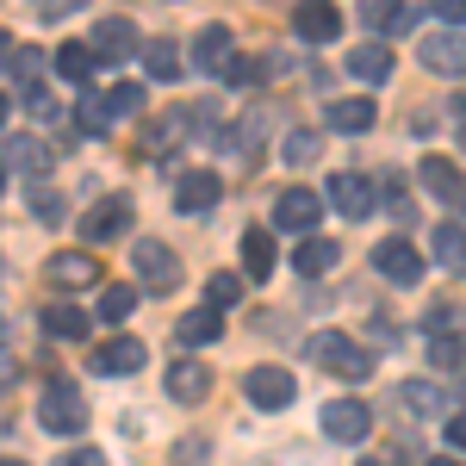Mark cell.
<instances>
[{
	"instance_id": "1",
	"label": "cell",
	"mask_w": 466,
	"mask_h": 466,
	"mask_svg": "<svg viewBox=\"0 0 466 466\" xmlns=\"http://www.w3.org/2000/svg\"><path fill=\"white\" fill-rule=\"evenodd\" d=\"M311 360L318 367H329V373H342V380H373V355L360 349L355 336H342V329H323V336H311Z\"/></svg>"
},
{
	"instance_id": "2",
	"label": "cell",
	"mask_w": 466,
	"mask_h": 466,
	"mask_svg": "<svg viewBox=\"0 0 466 466\" xmlns=\"http://www.w3.org/2000/svg\"><path fill=\"white\" fill-rule=\"evenodd\" d=\"M37 423L50 435H75L81 423H87V404H81V392H75L69 380H50L44 386V404H37Z\"/></svg>"
},
{
	"instance_id": "3",
	"label": "cell",
	"mask_w": 466,
	"mask_h": 466,
	"mask_svg": "<svg viewBox=\"0 0 466 466\" xmlns=\"http://www.w3.org/2000/svg\"><path fill=\"white\" fill-rule=\"evenodd\" d=\"M131 268H137V280H144L149 292H175L180 287V255L168 249V243H156V237H144V243L131 249Z\"/></svg>"
},
{
	"instance_id": "4",
	"label": "cell",
	"mask_w": 466,
	"mask_h": 466,
	"mask_svg": "<svg viewBox=\"0 0 466 466\" xmlns=\"http://www.w3.org/2000/svg\"><path fill=\"white\" fill-rule=\"evenodd\" d=\"M323 435H329V441H367V435H373V404H360V398H329V404H323Z\"/></svg>"
},
{
	"instance_id": "5",
	"label": "cell",
	"mask_w": 466,
	"mask_h": 466,
	"mask_svg": "<svg viewBox=\"0 0 466 466\" xmlns=\"http://www.w3.org/2000/svg\"><path fill=\"white\" fill-rule=\"evenodd\" d=\"M373 274H386L392 287H417L423 280V255H417V243H404V237H386L373 249Z\"/></svg>"
},
{
	"instance_id": "6",
	"label": "cell",
	"mask_w": 466,
	"mask_h": 466,
	"mask_svg": "<svg viewBox=\"0 0 466 466\" xmlns=\"http://www.w3.org/2000/svg\"><path fill=\"white\" fill-rule=\"evenodd\" d=\"M423 69L441 81H466V37L461 32H430L423 37Z\"/></svg>"
},
{
	"instance_id": "7",
	"label": "cell",
	"mask_w": 466,
	"mask_h": 466,
	"mask_svg": "<svg viewBox=\"0 0 466 466\" xmlns=\"http://www.w3.org/2000/svg\"><path fill=\"white\" fill-rule=\"evenodd\" d=\"M243 392H249V404H261V410H287L292 398H299V380H292L287 367H255L249 380H243Z\"/></svg>"
},
{
	"instance_id": "8",
	"label": "cell",
	"mask_w": 466,
	"mask_h": 466,
	"mask_svg": "<svg viewBox=\"0 0 466 466\" xmlns=\"http://www.w3.org/2000/svg\"><path fill=\"white\" fill-rule=\"evenodd\" d=\"M144 37H137V25L131 19H118V13H106L100 25H94V37H87V50H94V63H118V56H131Z\"/></svg>"
},
{
	"instance_id": "9",
	"label": "cell",
	"mask_w": 466,
	"mask_h": 466,
	"mask_svg": "<svg viewBox=\"0 0 466 466\" xmlns=\"http://www.w3.org/2000/svg\"><path fill=\"white\" fill-rule=\"evenodd\" d=\"M318 212H323V199L311 193V187H287V193L274 199V224H280V230H292V237H311Z\"/></svg>"
},
{
	"instance_id": "10",
	"label": "cell",
	"mask_w": 466,
	"mask_h": 466,
	"mask_svg": "<svg viewBox=\"0 0 466 466\" xmlns=\"http://www.w3.org/2000/svg\"><path fill=\"white\" fill-rule=\"evenodd\" d=\"M224 199V180L212 175V168H187V175L175 180V206L180 212H193V218H206Z\"/></svg>"
},
{
	"instance_id": "11",
	"label": "cell",
	"mask_w": 466,
	"mask_h": 466,
	"mask_svg": "<svg viewBox=\"0 0 466 466\" xmlns=\"http://www.w3.org/2000/svg\"><path fill=\"white\" fill-rule=\"evenodd\" d=\"M125 224H131V199L112 193V199H100L94 212L81 218V237H87V243H112V237H125Z\"/></svg>"
},
{
	"instance_id": "12",
	"label": "cell",
	"mask_w": 466,
	"mask_h": 466,
	"mask_svg": "<svg viewBox=\"0 0 466 466\" xmlns=\"http://www.w3.org/2000/svg\"><path fill=\"white\" fill-rule=\"evenodd\" d=\"M237 63V44H230V25H206L193 37V69L199 75H224Z\"/></svg>"
},
{
	"instance_id": "13",
	"label": "cell",
	"mask_w": 466,
	"mask_h": 466,
	"mask_svg": "<svg viewBox=\"0 0 466 466\" xmlns=\"http://www.w3.org/2000/svg\"><path fill=\"white\" fill-rule=\"evenodd\" d=\"M423 187H430L441 206H461L466 212V175L448 162V156H423Z\"/></svg>"
},
{
	"instance_id": "14",
	"label": "cell",
	"mask_w": 466,
	"mask_h": 466,
	"mask_svg": "<svg viewBox=\"0 0 466 466\" xmlns=\"http://www.w3.org/2000/svg\"><path fill=\"white\" fill-rule=\"evenodd\" d=\"M218 336H224V311H212V305L180 311V323H175V342H180V349H206V342H218Z\"/></svg>"
},
{
	"instance_id": "15",
	"label": "cell",
	"mask_w": 466,
	"mask_h": 466,
	"mask_svg": "<svg viewBox=\"0 0 466 466\" xmlns=\"http://www.w3.org/2000/svg\"><path fill=\"white\" fill-rule=\"evenodd\" d=\"M329 206L342 218H367L373 212V180L367 175H329Z\"/></svg>"
},
{
	"instance_id": "16",
	"label": "cell",
	"mask_w": 466,
	"mask_h": 466,
	"mask_svg": "<svg viewBox=\"0 0 466 466\" xmlns=\"http://www.w3.org/2000/svg\"><path fill=\"white\" fill-rule=\"evenodd\" d=\"M292 32L305 44H336L342 37V13L336 6H292Z\"/></svg>"
},
{
	"instance_id": "17",
	"label": "cell",
	"mask_w": 466,
	"mask_h": 466,
	"mask_svg": "<svg viewBox=\"0 0 466 466\" xmlns=\"http://www.w3.org/2000/svg\"><path fill=\"white\" fill-rule=\"evenodd\" d=\"M360 25L380 32V44H386V32H410L417 25V6H404V0H367L360 6Z\"/></svg>"
},
{
	"instance_id": "18",
	"label": "cell",
	"mask_w": 466,
	"mask_h": 466,
	"mask_svg": "<svg viewBox=\"0 0 466 466\" xmlns=\"http://www.w3.org/2000/svg\"><path fill=\"white\" fill-rule=\"evenodd\" d=\"M144 360H149V349L137 342V336H112L106 349L94 355V373H112V380H118V373H137Z\"/></svg>"
},
{
	"instance_id": "19",
	"label": "cell",
	"mask_w": 466,
	"mask_h": 466,
	"mask_svg": "<svg viewBox=\"0 0 466 466\" xmlns=\"http://www.w3.org/2000/svg\"><path fill=\"white\" fill-rule=\"evenodd\" d=\"M50 287H94L100 280V261L94 255H81V249H69V255H50Z\"/></svg>"
},
{
	"instance_id": "20",
	"label": "cell",
	"mask_w": 466,
	"mask_h": 466,
	"mask_svg": "<svg viewBox=\"0 0 466 466\" xmlns=\"http://www.w3.org/2000/svg\"><path fill=\"white\" fill-rule=\"evenodd\" d=\"M373 118H380V106H373L367 94L329 100V131H349V137H360V131H373Z\"/></svg>"
},
{
	"instance_id": "21",
	"label": "cell",
	"mask_w": 466,
	"mask_h": 466,
	"mask_svg": "<svg viewBox=\"0 0 466 466\" xmlns=\"http://www.w3.org/2000/svg\"><path fill=\"white\" fill-rule=\"evenodd\" d=\"M430 255L448 268V274H466V230L461 224H435L430 230Z\"/></svg>"
},
{
	"instance_id": "22",
	"label": "cell",
	"mask_w": 466,
	"mask_h": 466,
	"mask_svg": "<svg viewBox=\"0 0 466 466\" xmlns=\"http://www.w3.org/2000/svg\"><path fill=\"white\" fill-rule=\"evenodd\" d=\"M168 392H175L180 404H199V398L212 392V373H206L199 360H175V367H168Z\"/></svg>"
},
{
	"instance_id": "23",
	"label": "cell",
	"mask_w": 466,
	"mask_h": 466,
	"mask_svg": "<svg viewBox=\"0 0 466 466\" xmlns=\"http://www.w3.org/2000/svg\"><path fill=\"white\" fill-rule=\"evenodd\" d=\"M336 243H323V237H305V243H299V249H292V268H299V274H305V280H318V274H329V268H336Z\"/></svg>"
},
{
	"instance_id": "24",
	"label": "cell",
	"mask_w": 466,
	"mask_h": 466,
	"mask_svg": "<svg viewBox=\"0 0 466 466\" xmlns=\"http://www.w3.org/2000/svg\"><path fill=\"white\" fill-rule=\"evenodd\" d=\"M44 329H50V336H69V342H87L94 318H87L81 305H44Z\"/></svg>"
},
{
	"instance_id": "25",
	"label": "cell",
	"mask_w": 466,
	"mask_h": 466,
	"mask_svg": "<svg viewBox=\"0 0 466 466\" xmlns=\"http://www.w3.org/2000/svg\"><path fill=\"white\" fill-rule=\"evenodd\" d=\"M349 75H355V81H386V75H392V50H386V44L349 50Z\"/></svg>"
},
{
	"instance_id": "26",
	"label": "cell",
	"mask_w": 466,
	"mask_h": 466,
	"mask_svg": "<svg viewBox=\"0 0 466 466\" xmlns=\"http://www.w3.org/2000/svg\"><path fill=\"white\" fill-rule=\"evenodd\" d=\"M243 274L249 280H268L274 274V237L268 230H243Z\"/></svg>"
},
{
	"instance_id": "27",
	"label": "cell",
	"mask_w": 466,
	"mask_h": 466,
	"mask_svg": "<svg viewBox=\"0 0 466 466\" xmlns=\"http://www.w3.org/2000/svg\"><path fill=\"white\" fill-rule=\"evenodd\" d=\"M6 162H13V168H25V180L50 175V144H37V137H13V144H6Z\"/></svg>"
},
{
	"instance_id": "28",
	"label": "cell",
	"mask_w": 466,
	"mask_h": 466,
	"mask_svg": "<svg viewBox=\"0 0 466 466\" xmlns=\"http://www.w3.org/2000/svg\"><path fill=\"white\" fill-rule=\"evenodd\" d=\"M56 75H63V81H75V87H87V75H94V50H87L81 37H75V44H63V50H56Z\"/></svg>"
},
{
	"instance_id": "29",
	"label": "cell",
	"mask_w": 466,
	"mask_h": 466,
	"mask_svg": "<svg viewBox=\"0 0 466 466\" xmlns=\"http://www.w3.org/2000/svg\"><path fill=\"white\" fill-rule=\"evenodd\" d=\"M144 69H149V81H175L180 75V50L168 44V37H149L144 44Z\"/></svg>"
},
{
	"instance_id": "30",
	"label": "cell",
	"mask_w": 466,
	"mask_h": 466,
	"mask_svg": "<svg viewBox=\"0 0 466 466\" xmlns=\"http://www.w3.org/2000/svg\"><path fill=\"white\" fill-rule=\"evenodd\" d=\"M149 106V94H144V81H118L106 94V118H137V112Z\"/></svg>"
},
{
	"instance_id": "31",
	"label": "cell",
	"mask_w": 466,
	"mask_h": 466,
	"mask_svg": "<svg viewBox=\"0 0 466 466\" xmlns=\"http://www.w3.org/2000/svg\"><path fill=\"white\" fill-rule=\"evenodd\" d=\"M398 404H404L410 417H441V404H448V398L435 392V386H423V380H410V386H398Z\"/></svg>"
},
{
	"instance_id": "32",
	"label": "cell",
	"mask_w": 466,
	"mask_h": 466,
	"mask_svg": "<svg viewBox=\"0 0 466 466\" xmlns=\"http://www.w3.org/2000/svg\"><path fill=\"white\" fill-rule=\"evenodd\" d=\"M106 100H100V94H81V100H75V131H81V137H106Z\"/></svg>"
},
{
	"instance_id": "33",
	"label": "cell",
	"mask_w": 466,
	"mask_h": 466,
	"mask_svg": "<svg viewBox=\"0 0 466 466\" xmlns=\"http://www.w3.org/2000/svg\"><path fill=\"white\" fill-rule=\"evenodd\" d=\"M323 137L318 131H287V144H280V162H292V168H305V162H318Z\"/></svg>"
},
{
	"instance_id": "34",
	"label": "cell",
	"mask_w": 466,
	"mask_h": 466,
	"mask_svg": "<svg viewBox=\"0 0 466 466\" xmlns=\"http://www.w3.org/2000/svg\"><path fill=\"white\" fill-rule=\"evenodd\" d=\"M25 199H32L37 224H63V218H69V206H63V193H56V187H25Z\"/></svg>"
},
{
	"instance_id": "35",
	"label": "cell",
	"mask_w": 466,
	"mask_h": 466,
	"mask_svg": "<svg viewBox=\"0 0 466 466\" xmlns=\"http://www.w3.org/2000/svg\"><path fill=\"white\" fill-rule=\"evenodd\" d=\"M131 311H137V287H106L100 292V318L106 323H125Z\"/></svg>"
},
{
	"instance_id": "36",
	"label": "cell",
	"mask_w": 466,
	"mask_h": 466,
	"mask_svg": "<svg viewBox=\"0 0 466 466\" xmlns=\"http://www.w3.org/2000/svg\"><path fill=\"white\" fill-rule=\"evenodd\" d=\"M261 137H268V112L255 106L249 118H243V125H237V137H230V144L243 149V156H255V149H261Z\"/></svg>"
},
{
	"instance_id": "37",
	"label": "cell",
	"mask_w": 466,
	"mask_h": 466,
	"mask_svg": "<svg viewBox=\"0 0 466 466\" xmlns=\"http://www.w3.org/2000/svg\"><path fill=\"white\" fill-rule=\"evenodd\" d=\"M206 299H212V311L243 305V280H237V274H212V280H206Z\"/></svg>"
},
{
	"instance_id": "38",
	"label": "cell",
	"mask_w": 466,
	"mask_h": 466,
	"mask_svg": "<svg viewBox=\"0 0 466 466\" xmlns=\"http://www.w3.org/2000/svg\"><path fill=\"white\" fill-rule=\"evenodd\" d=\"M6 69H13V81H19L25 94H32V81H37V69H44V56H37V50H13V56H6Z\"/></svg>"
},
{
	"instance_id": "39",
	"label": "cell",
	"mask_w": 466,
	"mask_h": 466,
	"mask_svg": "<svg viewBox=\"0 0 466 466\" xmlns=\"http://www.w3.org/2000/svg\"><path fill=\"white\" fill-rule=\"evenodd\" d=\"M380 187H386V212H392L398 224H410V212H417V206L404 199V180H398V175H380Z\"/></svg>"
},
{
	"instance_id": "40",
	"label": "cell",
	"mask_w": 466,
	"mask_h": 466,
	"mask_svg": "<svg viewBox=\"0 0 466 466\" xmlns=\"http://www.w3.org/2000/svg\"><path fill=\"white\" fill-rule=\"evenodd\" d=\"M430 360H435V367H461L466 342H461V336H430Z\"/></svg>"
},
{
	"instance_id": "41",
	"label": "cell",
	"mask_w": 466,
	"mask_h": 466,
	"mask_svg": "<svg viewBox=\"0 0 466 466\" xmlns=\"http://www.w3.org/2000/svg\"><path fill=\"white\" fill-rule=\"evenodd\" d=\"M430 13L441 19V25H448V32H454V25H466V0H435Z\"/></svg>"
},
{
	"instance_id": "42",
	"label": "cell",
	"mask_w": 466,
	"mask_h": 466,
	"mask_svg": "<svg viewBox=\"0 0 466 466\" xmlns=\"http://www.w3.org/2000/svg\"><path fill=\"white\" fill-rule=\"evenodd\" d=\"M430 329H435V336H454V329H461V311H454V305H435V311H430Z\"/></svg>"
},
{
	"instance_id": "43",
	"label": "cell",
	"mask_w": 466,
	"mask_h": 466,
	"mask_svg": "<svg viewBox=\"0 0 466 466\" xmlns=\"http://www.w3.org/2000/svg\"><path fill=\"white\" fill-rule=\"evenodd\" d=\"M25 112H32V118H56V100H50L44 87H32V94H25Z\"/></svg>"
},
{
	"instance_id": "44",
	"label": "cell",
	"mask_w": 466,
	"mask_h": 466,
	"mask_svg": "<svg viewBox=\"0 0 466 466\" xmlns=\"http://www.w3.org/2000/svg\"><path fill=\"white\" fill-rule=\"evenodd\" d=\"M63 466H106V454L100 448H75V454H63Z\"/></svg>"
},
{
	"instance_id": "45",
	"label": "cell",
	"mask_w": 466,
	"mask_h": 466,
	"mask_svg": "<svg viewBox=\"0 0 466 466\" xmlns=\"http://www.w3.org/2000/svg\"><path fill=\"white\" fill-rule=\"evenodd\" d=\"M448 448H466V410H461V417H448Z\"/></svg>"
},
{
	"instance_id": "46",
	"label": "cell",
	"mask_w": 466,
	"mask_h": 466,
	"mask_svg": "<svg viewBox=\"0 0 466 466\" xmlns=\"http://www.w3.org/2000/svg\"><path fill=\"white\" fill-rule=\"evenodd\" d=\"M454 125H461V144H466V94L454 100Z\"/></svg>"
},
{
	"instance_id": "47",
	"label": "cell",
	"mask_w": 466,
	"mask_h": 466,
	"mask_svg": "<svg viewBox=\"0 0 466 466\" xmlns=\"http://www.w3.org/2000/svg\"><path fill=\"white\" fill-rule=\"evenodd\" d=\"M6 386H13V360L0 355V392H6Z\"/></svg>"
},
{
	"instance_id": "48",
	"label": "cell",
	"mask_w": 466,
	"mask_h": 466,
	"mask_svg": "<svg viewBox=\"0 0 466 466\" xmlns=\"http://www.w3.org/2000/svg\"><path fill=\"white\" fill-rule=\"evenodd\" d=\"M6 56H13V37H6V32H0V63H6Z\"/></svg>"
},
{
	"instance_id": "49",
	"label": "cell",
	"mask_w": 466,
	"mask_h": 466,
	"mask_svg": "<svg viewBox=\"0 0 466 466\" xmlns=\"http://www.w3.org/2000/svg\"><path fill=\"white\" fill-rule=\"evenodd\" d=\"M430 466H461V461H454V454H435V461Z\"/></svg>"
},
{
	"instance_id": "50",
	"label": "cell",
	"mask_w": 466,
	"mask_h": 466,
	"mask_svg": "<svg viewBox=\"0 0 466 466\" xmlns=\"http://www.w3.org/2000/svg\"><path fill=\"white\" fill-rule=\"evenodd\" d=\"M6 112H13V106H6V94H0V125H6Z\"/></svg>"
},
{
	"instance_id": "51",
	"label": "cell",
	"mask_w": 466,
	"mask_h": 466,
	"mask_svg": "<svg viewBox=\"0 0 466 466\" xmlns=\"http://www.w3.org/2000/svg\"><path fill=\"white\" fill-rule=\"evenodd\" d=\"M0 466H25V461H13V454H0Z\"/></svg>"
},
{
	"instance_id": "52",
	"label": "cell",
	"mask_w": 466,
	"mask_h": 466,
	"mask_svg": "<svg viewBox=\"0 0 466 466\" xmlns=\"http://www.w3.org/2000/svg\"><path fill=\"white\" fill-rule=\"evenodd\" d=\"M0 349H6V318H0Z\"/></svg>"
},
{
	"instance_id": "53",
	"label": "cell",
	"mask_w": 466,
	"mask_h": 466,
	"mask_svg": "<svg viewBox=\"0 0 466 466\" xmlns=\"http://www.w3.org/2000/svg\"><path fill=\"white\" fill-rule=\"evenodd\" d=\"M360 466H380V461H360Z\"/></svg>"
}]
</instances>
